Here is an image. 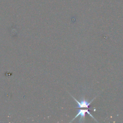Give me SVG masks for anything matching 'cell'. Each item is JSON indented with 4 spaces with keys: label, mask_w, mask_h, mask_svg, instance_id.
Here are the masks:
<instances>
[{
    "label": "cell",
    "mask_w": 123,
    "mask_h": 123,
    "mask_svg": "<svg viewBox=\"0 0 123 123\" xmlns=\"http://www.w3.org/2000/svg\"><path fill=\"white\" fill-rule=\"evenodd\" d=\"M71 97H73V98L74 99V100L77 102V106L76 107V108H88V106L91 104V103L93 101V100L94 99V98H94L92 100H91L90 101H88L87 100H86V99H85V98H83L80 101H79L78 100H77L76 98H74L73 96H72L71 95Z\"/></svg>",
    "instance_id": "7a4b0ae2"
},
{
    "label": "cell",
    "mask_w": 123,
    "mask_h": 123,
    "mask_svg": "<svg viewBox=\"0 0 123 123\" xmlns=\"http://www.w3.org/2000/svg\"><path fill=\"white\" fill-rule=\"evenodd\" d=\"M78 111V113L77 114V115L74 118V119L71 121V122H73V121L74 120L75 118H76V117H77L78 116H80V120L79 121V122H83V120H85V113H87L89 116H90L91 117H92L93 119H94V120L98 122L95 118V117L91 114V113L88 111L87 109H79V110H77Z\"/></svg>",
    "instance_id": "6da1fadb"
}]
</instances>
